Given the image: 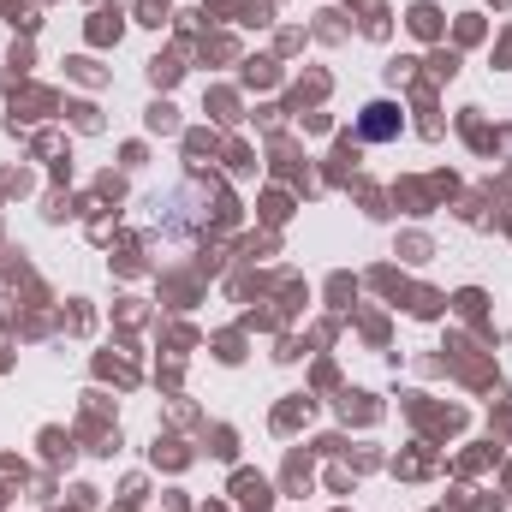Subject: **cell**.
Masks as SVG:
<instances>
[{
    "instance_id": "cell-1",
    "label": "cell",
    "mask_w": 512,
    "mask_h": 512,
    "mask_svg": "<svg viewBox=\"0 0 512 512\" xmlns=\"http://www.w3.org/2000/svg\"><path fill=\"white\" fill-rule=\"evenodd\" d=\"M358 131H364L370 143L399 137V108H393V102H370V108H364V120H358Z\"/></svg>"
}]
</instances>
